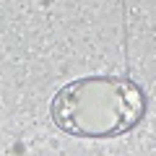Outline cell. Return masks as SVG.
Masks as SVG:
<instances>
[{
	"instance_id": "6da1fadb",
	"label": "cell",
	"mask_w": 156,
	"mask_h": 156,
	"mask_svg": "<svg viewBox=\"0 0 156 156\" xmlns=\"http://www.w3.org/2000/svg\"><path fill=\"white\" fill-rule=\"evenodd\" d=\"M143 112L138 86L125 78L89 76L65 83L50 104L60 130L78 138H112L135 125Z\"/></svg>"
}]
</instances>
